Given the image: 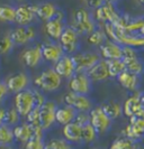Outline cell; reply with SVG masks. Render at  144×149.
I'll use <instances>...</instances> for the list:
<instances>
[{
    "instance_id": "cell-40",
    "label": "cell",
    "mask_w": 144,
    "mask_h": 149,
    "mask_svg": "<svg viewBox=\"0 0 144 149\" xmlns=\"http://www.w3.org/2000/svg\"><path fill=\"white\" fill-rule=\"evenodd\" d=\"M77 123H79L80 126H84L88 122H90V118H89V112H77L76 119H74Z\"/></svg>"
},
{
    "instance_id": "cell-18",
    "label": "cell",
    "mask_w": 144,
    "mask_h": 149,
    "mask_svg": "<svg viewBox=\"0 0 144 149\" xmlns=\"http://www.w3.org/2000/svg\"><path fill=\"white\" fill-rule=\"evenodd\" d=\"M41 47H42L43 61H45L47 63H51V64L56 63L65 54L62 46L59 44V42H54L51 39L42 43Z\"/></svg>"
},
{
    "instance_id": "cell-14",
    "label": "cell",
    "mask_w": 144,
    "mask_h": 149,
    "mask_svg": "<svg viewBox=\"0 0 144 149\" xmlns=\"http://www.w3.org/2000/svg\"><path fill=\"white\" fill-rule=\"evenodd\" d=\"M58 105L54 101L46 100L45 103L39 107V125L44 131H48L56 123L55 121V112Z\"/></svg>"
},
{
    "instance_id": "cell-4",
    "label": "cell",
    "mask_w": 144,
    "mask_h": 149,
    "mask_svg": "<svg viewBox=\"0 0 144 149\" xmlns=\"http://www.w3.org/2000/svg\"><path fill=\"white\" fill-rule=\"evenodd\" d=\"M129 119V125L122 130L121 136L140 142L144 139V110Z\"/></svg>"
},
{
    "instance_id": "cell-35",
    "label": "cell",
    "mask_w": 144,
    "mask_h": 149,
    "mask_svg": "<svg viewBox=\"0 0 144 149\" xmlns=\"http://www.w3.org/2000/svg\"><path fill=\"white\" fill-rule=\"evenodd\" d=\"M45 149H74L73 145L67 141L63 137L51 138L45 141Z\"/></svg>"
},
{
    "instance_id": "cell-29",
    "label": "cell",
    "mask_w": 144,
    "mask_h": 149,
    "mask_svg": "<svg viewBox=\"0 0 144 149\" xmlns=\"http://www.w3.org/2000/svg\"><path fill=\"white\" fill-rule=\"evenodd\" d=\"M100 108L108 116V118L113 121L118 119L123 114V105L117 101H113V100L106 101L100 105Z\"/></svg>"
},
{
    "instance_id": "cell-46",
    "label": "cell",
    "mask_w": 144,
    "mask_h": 149,
    "mask_svg": "<svg viewBox=\"0 0 144 149\" xmlns=\"http://www.w3.org/2000/svg\"><path fill=\"white\" fill-rule=\"evenodd\" d=\"M86 149H101V148H97V147H89V148H86Z\"/></svg>"
},
{
    "instance_id": "cell-7",
    "label": "cell",
    "mask_w": 144,
    "mask_h": 149,
    "mask_svg": "<svg viewBox=\"0 0 144 149\" xmlns=\"http://www.w3.org/2000/svg\"><path fill=\"white\" fill-rule=\"evenodd\" d=\"M58 42L67 55H73L80 51V35L69 25L64 28Z\"/></svg>"
},
{
    "instance_id": "cell-17",
    "label": "cell",
    "mask_w": 144,
    "mask_h": 149,
    "mask_svg": "<svg viewBox=\"0 0 144 149\" xmlns=\"http://www.w3.org/2000/svg\"><path fill=\"white\" fill-rule=\"evenodd\" d=\"M20 60L28 68H36L43 62L41 44H34L26 47L20 54Z\"/></svg>"
},
{
    "instance_id": "cell-24",
    "label": "cell",
    "mask_w": 144,
    "mask_h": 149,
    "mask_svg": "<svg viewBox=\"0 0 144 149\" xmlns=\"http://www.w3.org/2000/svg\"><path fill=\"white\" fill-rule=\"evenodd\" d=\"M35 9H36V17L37 20H41L43 22H46L54 18L59 9L51 1H43L35 5Z\"/></svg>"
},
{
    "instance_id": "cell-47",
    "label": "cell",
    "mask_w": 144,
    "mask_h": 149,
    "mask_svg": "<svg viewBox=\"0 0 144 149\" xmlns=\"http://www.w3.org/2000/svg\"><path fill=\"white\" fill-rule=\"evenodd\" d=\"M15 1H17V2H23V1H25V0H15Z\"/></svg>"
},
{
    "instance_id": "cell-2",
    "label": "cell",
    "mask_w": 144,
    "mask_h": 149,
    "mask_svg": "<svg viewBox=\"0 0 144 149\" xmlns=\"http://www.w3.org/2000/svg\"><path fill=\"white\" fill-rule=\"evenodd\" d=\"M77 33L81 35H89L98 27L93 17L86 8H78L72 15V19L69 25Z\"/></svg>"
},
{
    "instance_id": "cell-11",
    "label": "cell",
    "mask_w": 144,
    "mask_h": 149,
    "mask_svg": "<svg viewBox=\"0 0 144 149\" xmlns=\"http://www.w3.org/2000/svg\"><path fill=\"white\" fill-rule=\"evenodd\" d=\"M64 104L70 105L77 112H89L93 108L92 100L88 95L69 91L63 95Z\"/></svg>"
},
{
    "instance_id": "cell-9",
    "label": "cell",
    "mask_w": 144,
    "mask_h": 149,
    "mask_svg": "<svg viewBox=\"0 0 144 149\" xmlns=\"http://www.w3.org/2000/svg\"><path fill=\"white\" fill-rule=\"evenodd\" d=\"M65 27H67V25H65V14L59 9L58 14L54 18H52L48 22H44L43 29H44L46 36L51 40L58 42Z\"/></svg>"
},
{
    "instance_id": "cell-26",
    "label": "cell",
    "mask_w": 144,
    "mask_h": 149,
    "mask_svg": "<svg viewBox=\"0 0 144 149\" xmlns=\"http://www.w3.org/2000/svg\"><path fill=\"white\" fill-rule=\"evenodd\" d=\"M13 131H14L15 141L24 145L25 142H27L34 136L35 129L28 122L22 121L20 123H18L17 126H15V127L13 128Z\"/></svg>"
},
{
    "instance_id": "cell-10",
    "label": "cell",
    "mask_w": 144,
    "mask_h": 149,
    "mask_svg": "<svg viewBox=\"0 0 144 149\" xmlns=\"http://www.w3.org/2000/svg\"><path fill=\"white\" fill-rule=\"evenodd\" d=\"M89 118H90L91 126L96 129L99 136L106 134L110 129L112 123H113V120L108 118V116L103 111L100 105H96L91 109L89 111Z\"/></svg>"
},
{
    "instance_id": "cell-38",
    "label": "cell",
    "mask_w": 144,
    "mask_h": 149,
    "mask_svg": "<svg viewBox=\"0 0 144 149\" xmlns=\"http://www.w3.org/2000/svg\"><path fill=\"white\" fill-rule=\"evenodd\" d=\"M15 47V44L13 42V39L10 38L9 33L6 35H1L0 36V56L1 55H8Z\"/></svg>"
},
{
    "instance_id": "cell-3",
    "label": "cell",
    "mask_w": 144,
    "mask_h": 149,
    "mask_svg": "<svg viewBox=\"0 0 144 149\" xmlns=\"http://www.w3.org/2000/svg\"><path fill=\"white\" fill-rule=\"evenodd\" d=\"M13 101H14L13 105L16 108V110L19 112L22 118H26L27 114L36 108L34 89L30 88V89L24 90L19 93H16Z\"/></svg>"
},
{
    "instance_id": "cell-34",
    "label": "cell",
    "mask_w": 144,
    "mask_h": 149,
    "mask_svg": "<svg viewBox=\"0 0 144 149\" xmlns=\"http://www.w3.org/2000/svg\"><path fill=\"white\" fill-rule=\"evenodd\" d=\"M107 66H108V73H109V77L110 79H117V76L123 73L126 68H125V64L124 62L121 60H110L106 61Z\"/></svg>"
},
{
    "instance_id": "cell-15",
    "label": "cell",
    "mask_w": 144,
    "mask_h": 149,
    "mask_svg": "<svg viewBox=\"0 0 144 149\" xmlns=\"http://www.w3.org/2000/svg\"><path fill=\"white\" fill-rule=\"evenodd\" d=\"M7 84V88L10 93L16 94L19 93L24 90H27L30 88V76L26 72H17L15 74H10L5 80Z\"/></svg>"
},
{
    "instance_id": "cell-45",
    "label": "cell",
    "mask_w": 144,
    "mask_h": 149,
    "mask_svg": "<svg viewBox=\"0 0 144 149\" xmlns=\"http://www.w3.org/2000/svg\"><path fill=\"white\" fill-rule=\"evenodd\" d=\"M137 2L140 3V5H142V6H144V0H136Z\"/></svg>"
},
{
    "instance_id": "cell-19",
    "label": "cell",
    "mask_w": 144,
    "mask_h": 149,
    "mask_svg": "<svg viewBox=\"0 0 144 149\" xmlns=\"http://www.w3.org/2000/svg\"><path fill=\"white\" fill-rule=\"evenodd\" d=\"M53 68L63 80H69L70 77H72L76 74V67H74L72 56L67 54H64L56 63H54Z\"/></svg>"
},
{
    "instance_id": "cell-25",
    "label": "cell",
    "mask_w": 144,
    "mask_h": 149,
    "mask_svg": "<svg viewBox=\"0 0 144 149\" xmlns=\"http://www.w3.org/2000/svg\"><path fill=\"white\" fill-rule=\"evenodd\" d=\"M117 82L122 88L129 92L135 93L140 86V76L134 73H131L129 71H124L123 73L117 76Z\"/></svg>"
},
{
    "instance_id": "cell-42",
    "label": "cell",
    "mask_w": 144,
    "mask_h": 149,
    "mask_svg": "<svg viewBox=\"0 0 144 149\" xmlns=\"http://www.w3.org/2000/svg\"><path fill=\"white\" fill-rule=\"evenodd\" d=\"M5 114H6V108L0 105V127L5 123Z\"/></svg>"
},
{
    "instance_id": "cell-30",
    "label": "cell",
    "mask_w": 144,
    "mask_h": 149,
    "mask_svg": "<svg viewBox=\"0 0 144 149\" xmlns=\"http://www.w3.org/2000/svg\"><path fill=\"white\" fill-rule=\"evenodd\" d=\"M0 22L5 24H15L16 6L9 3H0Z\"/></svg>"
},
{
    "instance_id": "cell-44",
    "label": "cell",
    "mask_w": 144,
    "mask_h": 149,
    "mask_svg": "<svg viewBox=\"0 0 144 149\" xmlns=\"http://www.w3.org/2000/svg\"><path fill=\"white\" fill-rule=\"evenodd\" d=\"M0 149H15L13 146H2V145H0Z\"/></svg>"
},
{
    "instance_id": "cell-6",
    "label": "cell",
    "mask_w": 144,
    "mask_h": 149,
    "mask_svg": "<svg viewBox=\"0 0 144 149\" xmlns=\"http://www.w3.org/2000/svg\"><path fill=\"white\" fill-rule=\"evenodd\" d=\"M10 38L13 39L15 46H26L33 43L37 37V30L36 28L30 26H16L9 31Z\"/></svg>"
},
{
    "instance_id": "cell-32",
    "label": "cell",
    "mask_w": 144,
    "mask_h": 149,
    "mask_svg": "<svg viewBox=\"0 0 144 149\" xmlns=\"http://www.w3.org/2000/svg\"><path fill=\"white\" fill-rule=\"evenodd\" d=\"M107 39H108V37H107L105 30L103 29V27H99V26L92 33H90L89 35H87L88 44L93 46V47H100Z\"/></svg>"
},
{
    "instance_id": "cell-39",
    "label": "cell",
    "mask_w": 144,
    "mask_h": 149,
    "mask_svg": "<svg viewBox=\"0 0 144 149\" xmlns=\"http://www.w3.org/2000/svg\"><path fill=\"white\" fill-rule=\"evenodd\" d=\"M25 119H26L25 121L32 125L33 127H41V125H39V108H35L33 111H30Z\"/></svg>"
},
{
    "instance_id": "cell-43",
    "label": "cell",
    "mask_w": 144,
    "mask_h": 149,
    "mask_svg": "<svg viewBox=\"0 0 144 149\" xmlns=\"http://www.w3.org/2000/svg\"><path fill=\"white\" fill-rule=\"evenodd\" d=\"M140 97H141V103H142V107H143V109H144V92H141Z\"/></svg>"
},
{
    "instance_id": "cell-5",
    "label": "cell",
    "mask_w": 144,
    "mask_h": 149,
    "mask_svg": "<svg viewBox=\"0 0 144 149\" xmlns=\"http://www.w3.org/2000/svg\"><path fill=\"white\" fill-rule=\"evenodd\" d=\"M122 61L125 64L126 71L134 73L138 76L144 74V62L138 56L137 49L129 46H123Z\"/></svg>"
},
{
    "instance_id": "cell-1",
    "label": "cell",
    "mask_w": 144,
    "mask_h": 149,
    "mask_svg": "<svg viewBox=\"0 0 144 149\" xmlns=\"http://www.w3.org/2000/svg\"><path fill=\"white\" fill-rule=\"evenodd\" d=\"M63 79L55 72L52 67H47L39 72L33 80V84L43 93H53L62 86Z\"/></svg>"
},
{
    "instance_id": "cell-22",
    "label": "cell",
    "mask_w": 144,
    "mask_h": 149,
    "mask_svg": "<svg viewBox=\"0 0 144 149\" xmlns=\"http://www.w3.org/2000/svg\"><path fill=\"white\" fill-rule=\"evenodd\" d=\"M141 92H135L132 95L125 99V101L123 102V114L127 118H131L133 116H135L141 111H143V107L141 103Z\"/></svg>"
},
{
    "instance_id": "cell-23",
    "label": "cell",
    "mask_w": 144,
    "mask_h": 149,
    "mask_svg": "<svg viewBox=\"0 0 144 149\" xmlns=\"http://www.w3.org/2000/svg\"><path fill=\"white\" fill-rule=\"evenodd\" d=\"M87 75L89 76L92 83H98L104 82L109 77V73H108V66H107V62L105 60L98 61L92 67H90L87 72Z\"/></svg>"
},
{
    "instance_id": "cell-28",
    "label": "cell",
    "mask_w": 144,
    "mask_h": 149,
    "mask_svg": "<svg viewBox=\"0 0 144 149\" xmlns=\"http://www.w3.org/2000/svg\"><path fill=\"white\" fill-rule=\"evenodd\" d=\"M34 129H35L34 136L28 141L24 143L22 149H45V139H44L45 131L42 129V127H34Z\"/></svg>"
},
{
    "instance_id": "cell-37",
    "label": "cell",
    "mask_w": 144,
    "mask_h": 149,
    "mask_svg": "<svg viewBox=\"0 0 144 149\" xmlns=\"http://www.w3.org/2000/svg\"><path fill=\"white\" fill-rule=\"evenodd\" d=\"M99 134H97L96 129L91 126L90 122L82 126V143L91 145L98 139Z\"/></svg>"
},
{
    "instance_id": "cell-27",
    "label": "cell",
    "mask_w": 144,
    "mask_h": 149,
    "mask_svg": "<svg viewBox=\"0 0 144 149\" xmlns=\"http://www.w3.org/2000/svg\"><path fill=\"white\" fill-rule=\"evenodd\" d=\"M76 116L77 111L70 105H60V107H58L56 112H55V121L58 125L63 127L70 122H73L76 119Z\"/></svg>"
},
{
    "instance_id": "cell-21",
    "label": "cell",
    "mask_w": 144,
    "mask_h": 149,
    "mask_svg": "<svg viewBox=\"0 0 144 149\" xmlns=\"http://www.w3.org/2000/svg\"><path fill=\"white\" fill-rule=\"evenodd\" d=\"M62 137L72 145H80L82 143V126L77 123L76 121L70 122L63 126L61 130Z\"/></svg>"
},
{
    "instance_id": "cell-12",
    "label": "cell",
    "mask_w": 144,
    "mask_h": 149,
    "mask_svg": "<svg viewBox=\"0 0 144 149\" xmlns=\"http://www.w3.org/2000/svg\"><path fill=\"white\" fill-rule=\"evenodd\" d=\"M74 63L77 72H87L90 67H92L98 61L101 60L99 53L93 51H87V52H77L76 54L71 55Z\"/></svg>"
},
{
    "instance_id": "cell-36",
    "label": "cell",
    "mask_w": 144,
    "mask_h": 149,
    "mask_svg": "<svg viewBox=\"0 0 144 149\" xmlns=\"http://www.w3.org/2000/svg\"><path fill=\"white\" fill-rule=\"evenodd\" d=\"M22 116L19 114V112L16 110L14 105H11L10 108L6 109V114H5V123L9 127H15L18 123L22 122Z\"/></svg>"
},
{
    "instance_id": "cell-13",
    "label": "cell",
    "mask_w": 144,
    "mask_h": 149,
    "mask_svg": "<svg viewBox=\"0 0 144 149\" xmlns=\"http://www.w3.org/2000/svg\"><path fill=\"white\" fill-rule=\"evenodd\" d=\"M68 89L74 93L89 95L92 90V82L86 72H77L68 80Z\"/></svg>"
},
{
    "instance_id": "cell-33",
    "label": "cell",
    "mask_w": 144,
    "mask_h": 149,
    "mask_svg": "<svg viewBox=\"0 0 144 149\" xmlns=\"http://www.w3.org/2000/svg\"><path fill=\"white\" fill-rule=\"evenodd\" d=\"M15 142L13 127H9L4 123L0 127V145L2 146H13Z\"/></svg>"
},
{
    "instance_id": "cell-8",
    "label": "cell",
    "mask_w": 144,
    "mask_h": 149,
    "mask_svg": "<svg viewBox=\"0 0 144 149\" xmlns=\"http://www.w3.org/2000/svg\"><path fill=\"white\" fill-rule=\"evenodd\" d=\"M92 17L95 22L97 24H101L103 26L105 24H116L121 15L114 2H108V3H105L100 7L96 8L92 14Z\"/></svg>"
},
{
    "instance_id": "cell-20",
    "label": "cell",
    "mask_w": 144,
    "mask_h": 149,
    "mask_svg": "<svg viewBox=\"0 0 144 149\" xmlns=\"http://www.w3.org/2000/svg\"><path fill=\"white\" fill-rule=\"evenodd\" d=\"M99 55L103 60H121L123 54V46L114 40L107 39L104 44L99 47Z\"/></svg>"
},
{
    "instance_id": "cell-31",
    "label": "cell",
    "mask_w": 144,
    "mask_h": 149,
    "mask_svg": "<svg viewBox=\"0 0 144 149\" xmlns=\"http://www.w3.org/2000/svg\"><path fill=\"white\" fill-rule=\"evenodd\" d=\"M108 149H142L140 142L134 141L126 137L119 136L112 142L110 147Z\"/></svg>"
},
{
    "instance_id": "cell-41",
    "label": "cell",
    "mask_w": 144,
    "mask_h": 149,
    "mask_svg": "<svg viewBox=\"0 0 144 149\" xmlns=\"http://www.w3.org/2000/svg\"><path fill=\"white\" fill-rule=\"evenodd\" d=\"M9 90L7 88V84L5 82V80L0 79V105L4 103V101L7 99V97L9 95Z\"/></svg>"
},
{
    "instance_id": "cell-16",
    "label": "cell",
    "mask_w": 144,
    "mask_h": 149,
    "mask_svg": "<svg viewBox=\"0 0 144 149\" xmlns=\"http://www.w3.org/2000/svg\"><path fill=\"white\" fill-rule=\"evenodd\" d=\"M37 20L35 5L20 3L16 6V22L18 26H30Z\"/></svg>"
}]
</instances>
